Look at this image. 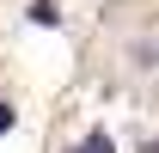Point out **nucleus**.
<instances>
[{
    "label": "nucleus",
    "instance_id": "nucleus-1",
    "mask_svg": "<svg viewBox=\"0 0 159 153\" xmlns=\"http://www.w3.org/2000/svg\"><path fill=\"white\" fill-rule=\"evenodd\" d=\"M80 153H116V147H110V135L98 129V135H86V141H80Z\"/></svg>",
    "mask_w": 159,
    "mask_h": 153
},
{
    "label": "nucleus",
    "instance_id": "nucleus-2",
    "mask_svg": "<svg viewBox=\"0 0 159 153\" xmlns=\"http://www.w3.org/2000/svg\"><path fill=\"white\" fill-rule=\"evenodd\" d=\"M6 129H12V104H0V135H6Z\"/></svg>",
    "mask_w": 159,
    "mask_h": 153
}]
</instances>
